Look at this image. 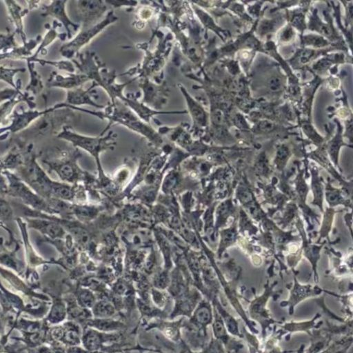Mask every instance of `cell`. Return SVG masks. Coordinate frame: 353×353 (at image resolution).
<instances>
[{
  "label": "cell",
  "instance_id": "b9f144b4",
  "mask_svg": "<svg viewBox=\"0 0 353 353\" xmlns=\"http://www.w3.org/2000/svg\"><path fill=\"white\" fill-rule=\"evenodd\" d=\"M258 128L263 131H270L274 128V125L268 121H262L259 123Z\"/></svg>",
  "mask_w": 353,
  "mask_h": 353
},
{
  "label": "cell",
  "instance_id": "836d02e7",
  "mask_svg": "<svg viewBox=\"0 0 353 353\" xmlns=\"http://www.w3.org/2000/svg\"><path fill=\"white\" fill-rule=\"evenodd\" d=\"M15 35L14 32H0V53L9 52L19 46Z\"/></svg>",
  "mask_w": 353,
  "mask_h": 353
},
{
  "label": "cell",
  "instance_id": "f1b7e54d",
  "mask_svg": "<svg viewBox=\"0 0 353 353\" xmlns=\"http://www.w3.org/2000/svg\"><path fill=\"white\" fill-rule=\"evenodd\" d=\"M152 287L161 290H166L170 283V271L166 269H156L152 274Z\"/></svg>",
  "mask_w": 353,
  "mask_h": 353
},
{
  "label": "cell",
  "instance_id": "8d00e7d4",
  "mask_svg": "<svg viewBox=\"0 0 353 353\" xmlns=\"http://www.w3.org/2000/svg\"><path fill=\"white\" fill-rule=\"evenodd\" d=\"M305 40L307 44L315 47H321L327 43L326 40L319 36L316 35L307 36L305 37Z\"/></svg>",
  "mask_w": 353,
  "mask_h": 353
},
{
  "label": "cell",
  "instance_id": "ba28073f",
  "mask_svg": "<svg viewBox=\"0 0 353 353\" xmlns=\"http://www.w3.org/2000/svg\"><path fill=\"white\" fill-rule=\"evenodd\" d=\"M10 174V173H9ZM8 194L20 199L26 204L37 210H43L48 213H53L47 201L42 196L35 194L26 185L12 174H8Z\"/></svg>",
  "mask_w": 353,
  "mask_h": 353
},
{
  "label": "cell",
  "instance_id": "2e32d148",
  "mask_svg": "<svg viewBox=\"0 0 353 353\" xmlns=\"http://www.w3.org/2000/svg\"><path fill=\"white\" fill-rule=\"evenodd\" d=\"M194 305V296L188 290L183 296L173 300V306L168 319H176L180 317L189 319L192 314Z\"/></svg>",
  "mask_w": 353,
  "mask_h": 353
},
{
  "label": "cell",
  "instance_id": "52a82bcc",
  "mask_svg": "<svg viewBox=\"0 0 353 353\" xmlns=\"http://www.w3.org/2000/svg\"><path fill=\"white\" fill-rule=\"evenodd\" d=\"M124 332L106 333L84 326L81 336L83 347L88 353L101 352L108 347L123 341Z\"/></svg>",
  "mask_w": 353,
  "mask_h": 353
},
{
  "label": "cell",
  "instance_id": "9c48e42d",
  "mask_svg": "<svg viewBox=\"0 0 353 353\" xmlns=\"http://www.w3.org/2000/svg\"><path fill=\"white\" fill-rule=\"evenodd\" d=\"M143 97L142 103L155 110H159L165 105L168 101L169 89L164 82H152L149 78H143L139 82Z\"/></svg>",
  "mask_w": 353,
  "mask_h": 353
},
{
  "label": "cell",
  "instance_id": "4fadbf2b",
  "mask_svg": "<svg viewBox=\"0 0 353 353\" xmlns=\"http://www.w3.org/2000/svg\"><path fill=\"white\" fill-rule=\"evenodd\" d=\"M98 85L92 81V85L88 88L84 89L82 86L67 91L66 99L65 103L68 105L79 107L83 105H90L94 108L103 109V105H99L94 101L97 91L94 90Z\"/></svg>",
  "mask_w": 353,
  "mask_h": 353
},
{
  "label": "cell",
  "instance_id": "5bb4252c",
  "mask_svg": "<svg viewBox=\"0 0 353 353\" xmlns=\"http://www.w3.org/2000/svg\"><path fill=\"white\" fill-rule=\"evenodd\" d=\"M3 3L7 10L10 21L14 28V32L21 37L23 43H26L28 39L24 30L23 19L30 10L28 8H23L14 1H3Z\"/></svg>",
  "mask_w": 353,
  "mask_h": 353
},
{
  "label": "cell",
  "instance_id": "60d3db41",
  "mask_svg": "<svg viewBox=\"0 0 353 353\" xmlns=\"http://www.w3.org/2000/svg\"><path fill=\"white\" fill-rule=\"evenodd\" d=\"M8 194V185L6 183V179L0 174V196Z\"/></svg>",
  "mask_w": 353,
  "mask_h": 353
},
{
  "label": "cell",
  "instance_id": "3957f363",
  "mask_svg": "<svg viewBox=\"0 0 353 353\" xmlns=\"http://www.w3.org/2000/svg\"><path fill=\"white\" fill-rule=\"evenodd\" d=\"M81 156L78 148H76L70 152L63 151L59 158L45 161V163L50 169L55 171L63 181L77 185L81 181L92 185L97 179L92 174L82 170L79 166L77 160Z\"/></svg>",
  "mask_w": 353,
  "mask_h": 353
},
{
  "label": "cell",
  "instance_id": "484cf974",
  "mask_svg": "<svg viewBox=\"0 0 353 353\" xmlns=\"http://www.w3.org/2000/svg\"><path fill=\"white\" fill-rule=\"evenodd\" d=\"M150 297L151 303L155 307L168 314L170 313L173 306V299L167 290H158L152 287Z\"/></svg>",
  "mask_w": 353,
  "mask_h": 353
},
{
  "label": "cell",
  "instance_id": "d6986e66",
  "mask_svg": "<svg viewBox=\"0 0 353 353\" xmlns=\"http://www.w3.org/2000/svg\"><path fill=\"white\" fill-rule=\"evenodd\" d=\"M22 102L27 103L30 109H34L36 106L33 96L27 92H22L19 96L0 104V126L6 123L16 106Z\"/></svg>",
  "mask_w": 353,
  "mask_h": 353
},
{
  "label": "cell",
  "instance_id": "e575fe53",
  "mask_svg": "<svg viewBox=\"0 0 353 353\" xmlns=\"http://www.w3.org/2000/svg\"><path fill=\"white\" fill-rule=\"evenodd\" d=\"M12 218V210L7 201L0 196V221L8 222Z\"/></svg>",
  "mask_w": 353,
  "mask_h": 353
},
{
  "label": "cell",
  "instance_id": "9a60e30c",
  "mask_svg": "<svg viewBox=\"0 0 353 353\" xmlns=\"http://www.w3.org/2000/svg\"><path fill=\"white\" fill-rule=\"evenodd\" d=\"M84 326L106 333L125 332L127 329L124 319L119 316L103 319L92 317L85 323Z\"/></svg>",
  "mask_w": 353,
  "mask_h": 353
},
{
  "label": "cell",
  "instance_id": "ab89813d",
  "mask_svg": "<svg viewBox=\"0 0 353 353\" xmlns=\"http://www.w3.org/2000/svg\"><path fill=\"white\" fill-rule=\"evenodd\" d=\"M274 28V23L272 21H265L261 26V31L262 33L271 32Z\"/></svg>",
  "mask_w": 353,
  "mask_h": 353
},
{
  "label": "cell",
  "instance_id": "cb8c5ba5",
  "mask_svg": "<svg viewBox=\"0 0 353 353\" xmlns=\"http://www.w3.org/2000/svg\"><path fill=\"white\" fill-rule=\"evenodd\" d=\"M90 310L93 318L103 319L119 316L124 319L118 313L112 302L105 298L98 299Z\"/></svg>",
  "mask_w": 353,
  "mask_h": 353
},
{
  "label": "cell",
  "instance_id": "7402d4cb",
  "mask_svg": "<svg viewBox=\"0 0 353 353\" xmlns=\"http://www.w3.org/2000/svg\"><path fill=\"white\" fill-rule=\"evenodd\" d=\"M103 208L101 205L75 204L71 205V213L83 223L92 222L98 218Z\"/></svg>",
  "mask_w": 353,
  "mask_h": 353
},
{
  "label": "cell",
  "instance_id": "1f68e13d",
  "mask_svg": "<svg viewBox=\"0 0 353 353\" xmlns=\"http://www.w3.org/2000/svg\"><path fill=\"white\" fill-rule=\"evenodd\" d=\"M189 320L200 326L207 324L210 320L209 308L204 305L197 306Z\"/></svg>",
  "mask_w": 353,
  "mask_h": 353
},
{
  "label": "cell",
  "instance_id": "74e56055",
  "mask_svg": "<svg viewBox=\"0 0 353 353\" xmlns=\"http://www.w3.org/2000/svg\"><path fill=\"white\" fill-rule=\"evenodd\" d=\"M269 88L272 92H277L282 86L281 80L279 77H272L269 81Z\"/></svg>",
  "mask_w": 353,
  "mask_h": 353
},
{
  "label": "cell",
  "instance_id": "7a4b0ae2",
  "mask_svg": "<svg viewBox=\"0 0 353 353\" xmlns=\"http://www.w3.org/2000/svg\"><path fill=\"white\" fill-rule=\"evenodd\" d=\"M57 137L71 143L73 146L81 148L92 156L97 166L98 177L96 182L99 187H103L110 183L111 179L103 170L100 154L103 151L114 148L117 144V134L114 132L110 131L108 134L103 136L100 134L98 137H89L79 134L68 125H65L58 132Z\"/></svg>",
  "mask_w": 353,
  "mask_h": 353
},
{
  "label": "cell",
  "instance_id": "ee69618b",
  "mask_svg": "<svg viewBox=\"0 0 353 353\" xmlns=\"http://www.w3.org/2000/svg\"><path fill=\"white\" fill-rule=\"evenodd\" d=\"M28 4V7L27 8L29 10H31L34 8H37L39 7L40 4L42 3L41 1H27Z\"/></svg>",
  "mask_w": 353,
  "mask_h": 353
},
{
  "label": "cell",
  "instance_id": "d6a6232c",
  "mask_svg": "<svg viewBox=\"0 0 353 353\" xmlns=\"http://www.w3.org/2000/svg\"><path fill=\"white\" fill-rule=\"evenodd\" d=\"M130 168L127 165L118 169L112 180L119 190L123 187L125 188L126 182L129 181V179H130Z\"/></svg>",
  "mask_w": 353,
  "mask_h": 353
},
{
  "label": "cell",
  "instance_id": "8fae6325",
  "mask_svg": "<svg viewBox=\"0 0 353 353\" xmlns=\"http://www.w3.org/2000/svg\"><path fill=\"white\" fill-rule=\"evenodd\" d=\"M77 8L82 22V28L96 23L107 12L108 4L105 1H77Z\"/></svg>",
  "mask_w": 353,
  "mask_h": 353
},
{
  "label": "cell",
  "instance_id": "7c38bea8",
  "mask_svg": "<svg viewBox=\"0 0 353 353\" xmlns=\"http://www.w3.org/2000/svg\"><path fill=\"white\" fill-rule=\"evenodd\" d=\"M90 79L82 73L59 74L55 71L50 73L47 81L48 88H56L71 90L82 86Z\"/></svg>",
  "mask_w": 353,
  "mask_h": 353
},
{
  "label": "cell",
  "instance_id": "83f0119b",
  "mask_svg": "<svg viewBox=\"0 0 353 353\" xmlns=\"http://www.w3.org/2000/svg\"><path fill=\"white\" fill-rule=\"evenodd\" d=\"M25 68H10L0 65V81L8 84L10 88L16 90H21V81L19 79L15 81L14 77L20 72H25Z\"/></svg>",
  "mask_w": 353,
  "mask_h": 353
},
{
  "label": "cell",
  "instance_id": "6da1fadb",
  "mask_svg": "<svg viewBox=\"0 0 353 353\" xmlns=\"http://www.w3.org/2000/svg\"><path fill=\"white\" fill-rule=\"evenodd\" d=\"M70 108L108 120L109 124L101 133V134H103L112 123H117L141 134L155 148L161 147L163 143L161 135L156 130L141 120L130 108L118 99L111 101L102 111H90L80 107H72V105Z\"/></svg>",
  "mask_w": 353,
  "mask_h": 353
},
{
  "label": "cell",
  "instance_id": "603a6c76",
  "mask_svg": "<svg viewBox=\"0 0 353 353\" xmlns=\"http://www.w3.org/2000/svg\"><path fill=\"white\" fill-rule=\"evenodd\" d=\"M152 229L154 237L163 256V268L170 271L174 268L173 248L164 234L156 228Z\"/></svg>",
  "mask_w": 353,
  "mask_h": 353
},
{
  "label": "cell",
  "instance_id": "f6af8a7d",
  "mask_svg": "<svg viewBox=\"0 0 353 353\" xmlns=\"http://www.w3.org/2000/svg\"><path fill=\"white\" fill-rule=\"evenodd\" d=\"M146 353H152V352H146ZM179 353H185V350H181V352H179Z\"/></svg>",
  "mask_w": 353,
  "mask_h": 353
},
{
  "label": "cell",
  "instance_id": "4dcf8cb0",
  "mask_svg": "<svg viewBox=\"0 0 353 353\" xmlns=\"http://www.w3.org/2000/svg\"><path fill=\"white\" fill-rule=\"evenodd\" d=\"M28 59H29L34 63H39L42 65L53 66L60 70L66 71L68 73H74L75 71V67L73 62L68 59L61 61H50L39 58L31 59L28 57Z\"/></svg>",
  "mask_w": 353,
  "mask_h": 353
},
{
  "label": "cell",
  "instance_id": "f35d334b",
  "mask_svg": "<svg viewBox=\"0 0 353 353\" xmlns=\"http://www.w3.org/2000/svg\"><path fill=\"white\" fill-rule=\"evenodd\" d=\"M314 55V51L312 50H305L302 52L300 56V61L302 63L308 62Z\"/></svg>",
  "mask_w": 353,
  "mask_h": 353
},
{
  "label": "cell",
  "instance_id": "30bf717a",
  "mask_svg": "<svg viewBox=\"0 0 353 353\" xmlns=\"http://www.w3.org/2000/svg\"><path fill=\"white\" fill-rule=\"evenodd\" d=\"M67 1H52L41 6L43 17H51L56 21L62 25L65 30L67 38L71 39L72 37V29L74 31L79 28V26L73 22L66 12Z\"/></svg>",
  "mask_w": 353,
  "mask_h": 353
},
{
  "label": "cell",
  "instance_id": "ac0fdd59",
  "mask_svg": "<svg viewBox=\"0 0 353 353\" xmlns=\"http://www.w3.org/2000/svg\"><path fill=\"white\" fill-rule=\"evenodd\" d=\"M179 88L184 96L188 111L192 117L194 128H201L206 125L208 115L201 105L192 98L182 84H179Z\"/></svg>",
  "mask_w": 353,
  "mask_h": 353
},
{
  "label": "cell",
  "instance_id": "44dd1931",
  "mask_svg": "<svg viewBox=\"0 0 353 353\" xmlns=\"http://www.w3.org/2000/svg\"><path fill=\"white\" fill-rule=\"evenodd\" d=\"M172 168L165 170L161 183V190L163 195H174L175 192L181 187L182 171L179 168Z\"/></svg>",
  "mask_w": 353,
  "mask_h": 353
},
{
  "label": "cell",
  "instance_id": "ffe728a7",
  "mask_svg": "<svg viewBox=\"0 0 353 353\" xmlns=\"http://www.w3.org/2000/svg\"><path fill=\"white\" fill-rule=\"evenodd\" d=\"M41 37L37 36L35 38L28 39L21 46H18L12 50L0 53V60L3 59H21L25 60L26 58L31 57L33 54L32 51L36 49L39 45Z\"/></svg>",
  "mask_w": 353,
  "mask_h": 353
},
{
  "label": "cell",
  "instance_id": "277c9868",
  "mask_svg": "<svg viewBox=\"0 0 353 353\" xmlns=\"http://www.w3.org/2000/svg\"><path fill=\"white\" fill-rule=\"evenodd\" d=\"M117 20L118 17L112 10H110L106 14L103 19L97 23L88 28H81L74 37L70 39L68 42L64 43L60 48L61 54L68 60L73 59L74 57L77 56L81 48L90 43L94 38Z\"/></svg>",
  "mask_w": 353,
  "mask_h": 353
},
{
  "label": "cell",
  "instance_id": "d4e9b609",
  "mask_svg": "<svg viewBox=\"0 0 353 353\" xmlns=\"http://www.w3.org/2000/svg\"><path fill=\"white\" fill-rule=\"evenodd\" d=\"M60 25V23L54 21L52 26H49V27H47L46 33L45 34L43 38L41 37V39L39 43V45H38V47L35 50V52L32 54L31 57H30V58L36 59L38 58L39 54H43L44 50H46V48L51 43H52L57 38H61L62 36L67 37L65 33L60 34L57 32V27Z\"/></svg>",
  "mask_w": 353,
  "mask_h": 353
},
{
  "label": "cell",
  "instance_id": "f546056e",
  "mask_svg": "<svg viewBox=\"0 0 353 353\" xmlns=\"http://www.w3.org/2000/svg\"><path fill=\"white\" fill-rule=\"evenodd\" d=\"M96 294L91 290L80 285L77 290L78 304L87 309H91L97 301Z\"/></svg>",
  "mask_w": 353,
  "mask_h": 353
},
{
  "label": "cell",
  "instance_id": "7bdbcfd3",
  "mask_svg": "<svg viewBox=\"0 0 353 353\" xmlns=\"http://www.w3.org/2000/svg\"><path fill=\"white\" fill-rule=\"evenodd\" d=\"M292 30L291 28H286L282 34V38L285 40H289L292 37Z\"/></svg>",
  "mask_w": 353,
  "mask_h": 353
},
{
  "label": "cell",
  "instance_id": "4316f807",
  "mask_svg": "<svg viewBox=\"0 0 353 353\" xmlns=\"http://www.w3.org/2000/svg\"><path fill=\"white\" fill-rule=\"evenodd\" d=\"M25 61L27 63L28 70L29 72L30 80L26 87V92L34 95L41 93L44 88V85L40 76L34 67V62L26 58Z\"/></svg>",
  "mask_w": 353,
  "mask_h": 353
},
{
  "label": "cell",
  "instance_id": "d590c367",
  "mask_svg": "<svg viewBox=\"0 0 353 353\" xmlns=\"http://www.w3.org/2000/svg\"><path fill=\"white\" fill-rule=\"evenodd\" d=\"M23 92L12 88H4L0 90V104L19 96Z\"/></svg>",
  "mask_w": 353,
  "mask_h": 353
},
{
  "label": "cell",
  "instance_id": "8992f818",
  "mask_svg": "<svg viewBox=\"0 0 353 353\" xmlns=\"http://www.w3.org/2000/svg\"><path fill=\"white\" fill-rule=\"evenodd\" d=\"M137 345L152 353H179L182 350L179 345L167 339L157 329L144 330L137 332Z\"/></svg>",
  "mask_w": 353,
  "mask_h": 353
},
{
  "label": "cell",
  "instance_id": "e0dca14e",
  "mask_svg": "<svg viewBox=\"0 0 353 353\" xmlns=\"http://www.w3.org/2000/svg\"><path fill=\"white\" fill-rule=\"evenodd\" d=\"M30 226L40 231L53 239L65 237V230L56 219H29Z\"/></svg>",
  "mask_w": 353,
  "mask_h": 353
},
{
  "label": "cell",
  "instance_id": "5b68a950",
  "mask_svg": "<svg viewBox=\"0 0 353 353\" xmlns=\"http://www.w3.org/2000/svg\"><path fill=\"white\" fill-rule=\"evenodd\" d=\"M63 108H66L65 102L57 103L43 110L30 109L19 110L14 109L9 119V123L6 125L0 128V139H4L10 134L26 130L36 121L48 112Z\"/></svg>",
  "mask_w": 353,
  "mask_h": 353
}]
</instances>
